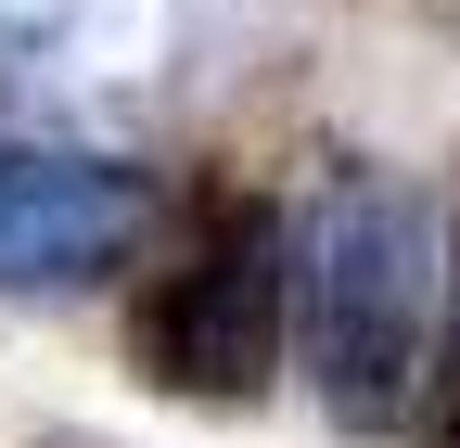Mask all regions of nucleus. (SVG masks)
Returning <instances> with one entry per match:
<instances>
[{
  "label": "nucleus",
  "instance_id": "nucleus-3",
  "mask_svg": "<svg viewBox=\"0 0 460 448\" xmlns=\"http://www.w3.org/2000/svg\"><path fill=\"white\" fill-rule=\"evenodd\" d=\"M141 166L65 154V141H13L0 154V295H77L102 282L141 231Z\"/></svg>",
  "mask_w": 460,
  "mask_h": 448
},
{
  "label": "nucleus",
  "instance_id": "nucleus-1",
  "mask_svg": "<svg viewBox=\"0 0 460 448\" xmlns=\"http://www.w3.org/2000/svg\"><path fill=\"white\" fill-rule=\"evenodd\" d=\"M435 205L410 180H332L307 218V359H320V410L345 435L410 423L422 372H435Z\"/></svg>",
  "mask_w": 460,
  "mask_h": 448
},
{
  "label": "nucleus",
  "instance_id": "nucleus-4",
  "mask_svg": "<svg viewBox=\"0 0 460 448\" xmlns=\"http://www.w3.org/2000/svg\"><path fill=\"white\" fill-rule=\"evenodd\" d=\"M422 448H460V244H447V333L422 372Z\"/></svg>",
  "mask_w": 460,
  "mask_h": 448
},
{
  "label": "nucleus",
  "instance_id": "nucleus-2",
  "mask_svg": "<svg viewBox=\"0 0 460 448\" xmlns=\"http://www.w3.org/2000/svg\"><path fill=\"white\" fill-rule=\"evenodd\" d=\"M281 231L256 205H217L205 218V244L154 282V308H141V359L180 384V398H205V410H243L256 384H269V359H281Z\"/></svg>",
  "mask_w": 460,
  "mask_h": 448
}]
</instances>
